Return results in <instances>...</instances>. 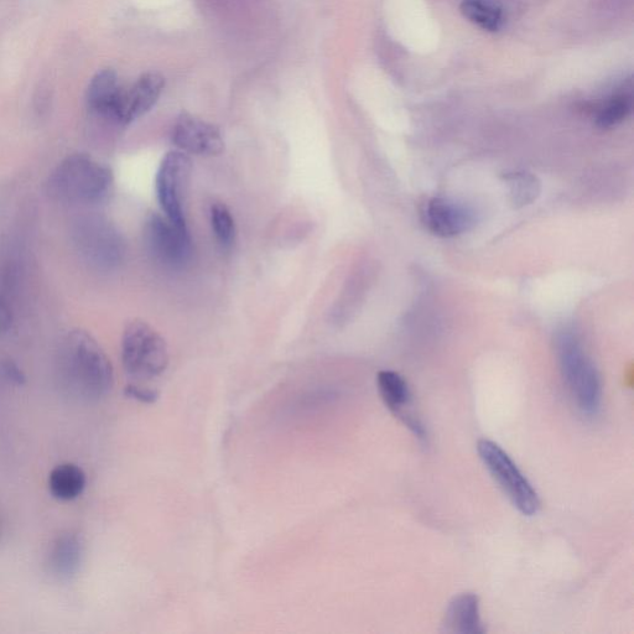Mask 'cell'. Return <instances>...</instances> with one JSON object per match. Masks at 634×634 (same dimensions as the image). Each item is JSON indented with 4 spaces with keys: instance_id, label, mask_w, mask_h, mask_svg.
I'll return each instance as SVG.
<instances>
[{
    "instance_id": "cell-1",
    "label": "cell",
    "mask_w": 634,
    "mask_h": 634,
    "mask_svg": "<svg viewBox=\"0 0 634 634\" xmlns=\"http://www.w3.org/2000/svg\"><path fill=\"white\" fill-rule=\"evenodd\" d=\"M60 386L82 402H97L113 387L111 360L86 331L74 330L62 340L57 355Z\"/></svg>"
},
{
    "instance_id": "cell-2",
    "label": "cell",
    "mask_w": 634,
    "mask_h": 634,
    "mask_svg": "<svg viewBox=\"0 0 634 634\" xmlns=\"http://www.w3.org/2000/svg\"><path fill=\"white\" fill-rule=\"evenodd\" d=\"M555 348L561 376L576 408L587 418L596 417L602 405V382L595 363L569 331L556 337Z\"/></svg>"
},
{
    "instance_id": "cell-3",
    "label": "cell",
    "mask_w": 634,
    "mask_h": 634,
    "mask_svg": "<svg viewBox=\"0 0 634 634\" xmlns=\"http://www.w3.org/2000/svg\"><path fill=\"white\" fill-rule=\"evenodd\" d=\"M112 185V170L86 154L62 160L48 184L51 195L72 204H95L105 199Z\"/></svg>"
},
{
    "instance_id": "cell-4",
    "label": "cell",
    "mask_w": 634,
    "mask_h": 634,
    "mask_svg": "<svg viewBox=\"0 0 634 634\" xmlns=\"http://www.w3.org/2000/svg\"><path fill=\"white\" fill-rule=\"evenodd\" d=\"M122 365L135 381H152L166 371L168 344L154 327L142 320L129 322L122 337Z\"/></svg>"
},
{
    "instance_id": "cell-5",
    "label": "cell",
    "mask_w": 634,
    "mask_h": 634,
    "mask_svg": "<svg viewBox=\"0 0 634 634\" xmlns=\"http://www.w3.org/2000/svg\"><path fill=\"white\" fill-rule=\"evenodd\" d=\"M72 241L82 261L102 272L117 269L126 257L122 233L101 215L80 217L72 228Z\"/></svg>"
},
{
    "instance_id": "cell-6",
    "label": "cell",
    "mask_w": 634,
    "mask_h": 634,
    "mask_svg": "<svg viewBox=\"0 0 634 634\" xmlns=\"http://www.w3.org/2000/svg\"><path fill=\"white\" fill-rule=\"evenodd\" d=\"M477 452L483 465L513 506L523 516H535L540 509L538 492L534 490L532 483L523 475V472L518 469L511 456L500 445L487 439L478 441Z\"/></svg>"
},
{
    "instance_id": "cell-7",
    "label": "cell",
    "mask_w": 634,
    "mask_h": 634,
    "mask_svg": "<svg viewBox=\"0 0 634 634\" xmlns=\"http://www.w3.org/2000/svg\"><path fill=\"white\" fill-rule=\"evenodd\" d=\"M191 173L192 163L189 155L174 150L161 160L155 178V191L161 210L168 220L184 231H189L185 204Z\"/></svg>"
},
{
    "instance_id": "cell-8",
    "label": "cell",
    "mask_w": 634,
    "mask_h": 634,
    "mask_svg": "<svg viewBox=\"0 0 634 634\" xmlns=\"http://www.w3.org/2000/svg\"><path fill=\"white\" fill-rule=\"evenodd\" d=\"M145 244L152 257L169 269H183L192 256L189 231L180 230L159 213H152L145 222Z\"/></svg>"
},
{
    "instance_id": "cell-9",
    "label": "cell",
    "mask_w": 634,
    "mask_h": 634,
    "mask_svg": "<svg viewBox=\"0 0 634 634\" xmlns=\"http://www.w3.org/2000/svg\"><path fill=\"white\" fill-rule=\"evenodd\" d=\"M171 140L176 150L187 155L215 157L225 150V140L220 129L189 113L181 114L175 122Z\"/></svg>"
},
{
    "instance_id": "cell-10",
    "label": "cell",
    "mask_w": 634,
    "mask_h": 634,
    "mask_svg": "<svg viewBox=\"0 0 634 634\" xmlns=\"http://www.w3.org/2000/svg\"><path fill=\"white\" fill-rule=\"evenodd\" d=\"M426 228L444 238L460 236L476 225L475 212L459 202L434 197L426 202L423 210Z\"/></svg>"
},
{
    "instance_id": "cell-11",
    "label": "cell",
    "mask_w": 634,
    "mask_h": 634,
    "mask_svg": "<svg viewBox=\"0 0 634 634\" xmlns=\"http://www.w3.org/2000/svg\"><path fill=\"white\" fill-rule=\"evenodd\" d=\"M164 86L163 77L158 74H147L140 77L132 86L122 87L113 122L127 126L143 117L158 102Z\"/></svg>"
},
{
    "instance_id": "cell-12",
    "label": "cell",
    "mask_w": 634,
    "mask_h": 634,
    "mask_svg": "<svg viewBox=\"0 0 634 634\" xmlns=\"http://www.w3.org/2000/svg\"><path fill=\"white\" fill-rule=\"evenodd\" d=\"M377 387L384 405L394 417L398 418L420 441H425L426 430L413 412L412 393L407 381L394 371H381L377 376Z\"/></svg>"
},
{
    "instance_id": "cell-13",
    "label": "cell",
    "mask_w": 634,
    "mask_h": 634,
    "mask_svg": "<svg viewBox=\"0 0 634 634\" xmlns=\"http://www.w3.org/2000/svg\"><path fill=\"white\" fill-rule=\"evenodd\" d=\"M443 626L449 633H485L478 597L470 592L454 597L446 610Z\"/></svg>"
},
{
    "instance_id": "cell-14",
    "label": "cell",
    "mask_w": 634,
    "mask_h": 634,
    "mask_svg": "<svg viewBox=\"0 0 634 634\" xmlns=\"http://www.w3.org/2000/svg\"><path fill=\"white\" fill-rule=\"evenodd\" d=\"M122 86L116 72L103 70L93 77L87 92L88 107L98 116L113 122L114 111Z\"/></svg>"
},
{
    "instance_id": "cell-15",
    "label": "cell",
    "mask_w": 634,
    "mask_h": 634,
    "mask_svg": "<svg viewBox=\"0 0 634 634\" xmlns=\"http://www.w3.org/2000/svg\"><path fill=\"white\" fill-rule=\"evenodd\" d=\"M83 558L81 539L74 533L60 535L53 544L49 556L51 571L62 580H69L79 573Z\"/></svg>"
},
{
    "instance_id": "cell-16",
    "label": "cell",
    "mask_w": 634,
    "mask_h": 634,
    "mask_svg": "<svg viewBox=\"0 0 634 634\" xmlns=\"http://www.w3.org/2000/svg\"><path fill=\"white\" fill-rule=\"evenodd\" d=\"M87 478L81 467L74 464H62L49 476V490L56 500L74 501L85 491Z\"/></svg>"
},
{
    "instance_id": "cell-17",
    "label": "cell",
    "mask_w": 634,
    "mask_h": 634,
    "mask_svg": "<svg viewBox=\"0 0 634 634\" xmlns=\"http://www.w3.org/2000/svg\"><path fill=\"white\" fill-rule=\"evenodd\" d=\"M503 181L507 186L509 204L516 210L532 205L542 192L540 180L528 171H512L503 175Z\"/></svg>"
},
{
    "instance_id": "cell-18",
    "label": "cell",
    "mask_w": 634,
    "mask_h": 634,
    "mask_svg": "<svg viewBox=\"0 0 634 634\" xmlns=\"http://www.w3.org/2000/svg\"><path fill=\"white\" fill-rule=\"evenodd\" d=\"M461 13L483 30L498 31L503 25L502 10L490 0H462Z\"/></svg>"
},
{
    "instance_id": "cell-19",
    "label": "cell",
    "mask_w": 634,
    "mask_h": 634,
    "mask_svg": "<svg viewBox=\"0 0 634 634\" xmlns=\"http://www.w3.org/2000/svg\"><path fill=\"white\" fill-rule=\"evenodd\" d=\"M632 109V98L627 93H620L610 98L604 106L600 108L596 116L597 127L610 129L616 127L630 116Z\"/></svg>"
},
{
    "instance_id": "cell-20",
    "label": "cell",
    "mask_w": 634,
    "mask_h": 634,
    "mask_svg": "<svg viewBox=\"0 0 634 634\" xmlns=\"http://www.w3.org/2000/svg\"><path fill=\"white\" fill-rule=\"evenodd\" d=\"M211 226L218 243L223 248H231L236 239V222L230 209L222 202L211 207Z\"/></svg>"
},
{
    "instance_id": "cell-21",
    "label": "cell",
    "mask_w": 634,
    "mask_h": 634,
    "mask_svg": "<svg viewBox=\"0 0 634 634\" xmlns=\"http://www.w3.org/2000/svg\"><path fill=\"white\" fill-rule=\"evenodd\" d=\"M14 310L12 299L9 298L8 288L0 287V335L7 334L12 329Z\"/></svg>"
},
{
    "instance_id": "cell-22",
    "label": "cell",
    "mask_w": 634,
    "mask_h": 634,
    "mask_svg": "<svg viewBox=\"0 0 634 634\" xmlns=\"http://www.w3.org/2000/svg\"><path fill=\"white\" fill-rule=\"evenodd\" d=\"M124 394L129 399L137 400L143 404H154L158 402L160 394L155 389L140 386V384H128L124 389Z\"/></svg>"
}]
</instances>
